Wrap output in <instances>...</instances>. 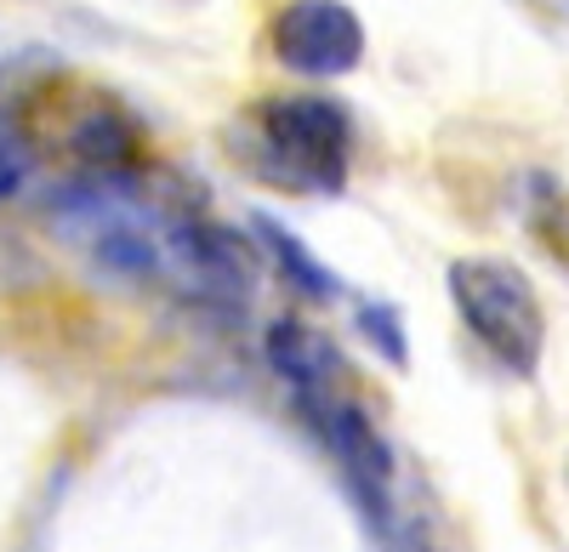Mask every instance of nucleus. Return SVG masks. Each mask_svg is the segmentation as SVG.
<instances>
[{"mask_svg":"<svg viewBox=\"0 0 569 552\" xmlns=\"http://www.w3.org/2000/svg\"><path fill=\"white\" fill-rule=\"evenodd\" d=\"M445 285H450V302L461 313V325L472 331V342H479L501 371H512V377L541 371L547 308H541L525 268H512L501 257H456Z\"/></svg>","mask_w":569,"mask_h":552,"instance_id":"f03ea898","label":"nucleus"},{"mask_svg":"<svg viewBox=\"0 0 569 552\" xmlns=\"http://www.w3.org/2000/svg\"><path fill=\"white\" fill-rule=\"evenodd\" d=\"M34 160H40V137L18 114H0V205L23 194V182L34 177Z\"/></svg>","mask_w":569,"mask_h":552,"instance_id":"9d476101","label":"nucleus"},{"mask_svg":"<svg viewBox=\"0 0 569 552\" xmlns=\"http://www.w3.org/2000/svg\"><path fill=\"white\" fill-rule=\"evenodd\" d=\"M257 268H262V257H257L251 234L217 222L211 211L177 217L160 240V280L177 285L188 302L217 308V313H233L251 302Z\"/></svg>","mask_w":569,"mask_h":552,"instance_id":"20e7f679","label":"nucleus"},{"mask_svg":"<svg viewBox=\"0 0 569 552\" xmlns=\"http://www.w3.org/2000/svg\"><path fill=\"white\" fill-rule=\"evenodd\" d=\"M297 416L308 422V433L325 444V455L337 462L348 495L359 501V513L376 530H388L399 519V501H393V450L382 439V428L370 422V410L353 399V388H330V393H302L291 399Z\"/></svg>","mask_w":569,"mask_h":552,"instance_id":"7ed1b4c3","label":"nucleus"},{"mask_svg":"<svg viewBox=\"0 0 569 552\" xmlns=\"http://www.w3.org/2000/svg\"><path fill=\"white\" fill-rule=\"evenodd\" d=\"M525 222H530L536 245L569 273V189L541 182V194H530V205H525Z\"/></svg>","mask_w":569,"mask_h":552,"instance_id":"1a4fd4ad","label":"nucleus"},{"mask_svg":"<svg viewBox=\"0 0 569 552\" xmlns=\"http://www.w3.org/2000/svg\"><path fill=\"white\" fill-rule=\"evenodd\" d=\"M268 52L302 80H342L365 63V23L348 0H284L268 23Z\"/></svg>","mask_w":569,"mask_h":552,"instance_id":"39448f33","label":"nucleus"},{"mask_svg":"<svg viewBox=\"0 0 569 552\" xmlns=\"http://www.w3.org/2000/svg\"><path fill=\"white\" fill-rule=\"evenodd\" d=\"M228 154L268 189L337 200L353 165V120L337 98H319V91L257 98L228 126Z\"/></svg>","mask_w":569,"mask_h":552,"instance_id":"f257e3e1","label":"nucleus"},{"mask_svg":"<svg viewBox=\"0 0 569 552\" xmlns=\"http://www.w3.org/2000/svg\"><path fill=\"white\" fill-rule=\"evenodd\" d=\"M63 149L80 160V171H126L142 165V126L114 98H86L63 126Z\"/></svg>","mask_w":569,"mask_h":552,"instance_id":"0eeeda50","label":"nucleus"},{"mask_svg":"<svg viewBox=\"0 0 569 552\" xmlns=\"http://www.w3.org/2000/svg\"><path fill=\"white\" fill-rule=\"evenodd\" d=\"M251 245H257V257L273 262V273L297 297H308V302H337L342 297V280L308 251V240L297 228H284L273 211H251Z\"/></svg>","mask_w":569,"mask_h":552,"instance_id":"6e6552de","label":"nucleus"},{"mask_svg":"<svg viewBox=\"0 0 569 552\" xmlns=\"http://www.w3.org/2000/svg\"><path fill=\"white\" fill-rule=\"evenodd\" d=\"M262 353H268V371L291 388V399H302V393H330V388H353L348 377V359H342V348L330 342L319 325H308V319H273L268 325V342H262Z\"/></svg>","mask_w":569,"mask_h":552,"instance_id":"423d86ee","label":"nucleus"},{"mask_svg":"<svg viewBox=\"0 0 569 552\" xmlns=\"http://www.w3.org/2000/svg\"><path fill=\"white\" fill-rule=\"evenodd\" d=\"M376 541H382V552H439L433 541H427V535H421V530L405 519V513H399L388 530H376Z\"/></svg>","mask_w":569,"mask_h":552,"instance_id":"f8f14e48","label":"nucleus"},{"mask_svg":"<svg viewBox=\"0 0 569 552\" xmlns=\"http://www.w3.org/2000/svg\"><path fill=\"white\" fill-rule=\"evenodd\" d=\"M359 331H365V342L376 348V353H382L388 364H393V371H405V364H410V342H405V313L393 308V302H359Z\"/></svg>","mask_w":569,"mask_h":552,"instance_id":"9b49d317","label":"nucleus"}]
</instances>
